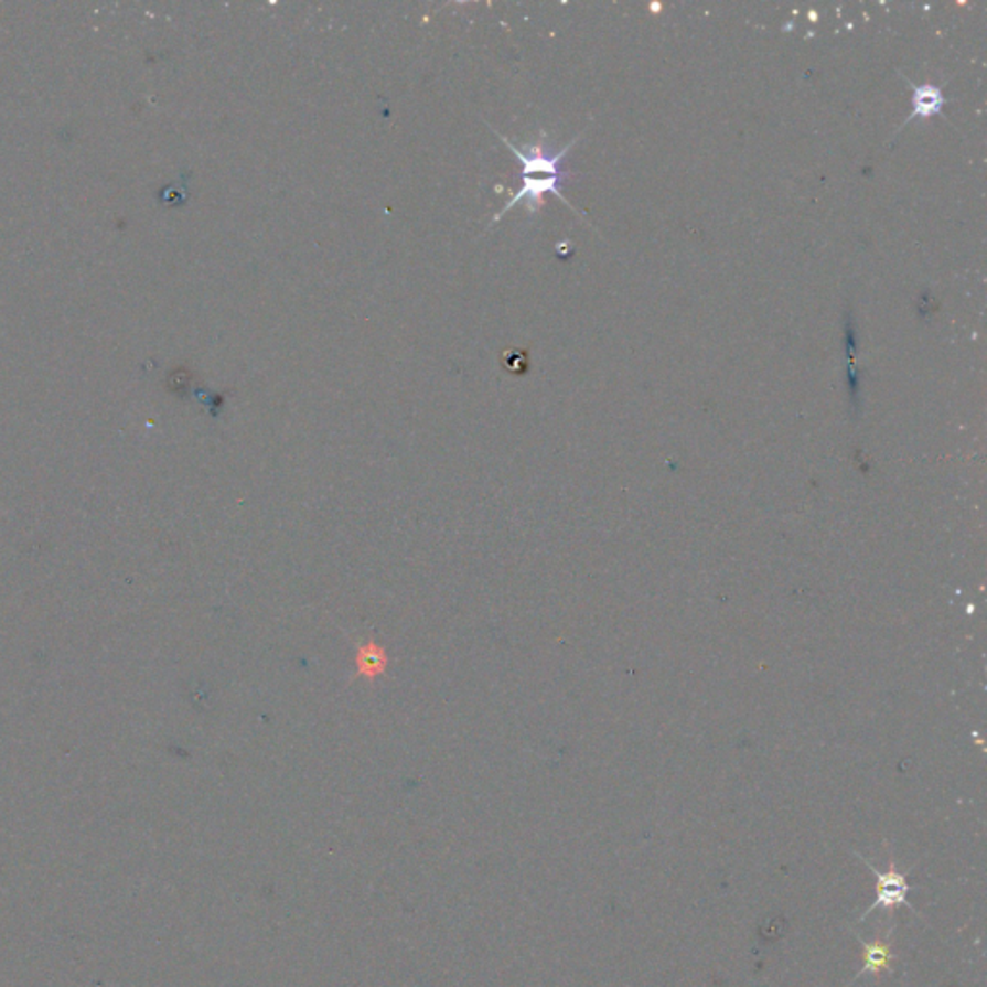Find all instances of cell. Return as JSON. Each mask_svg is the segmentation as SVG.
Returning a JSON list of instances; mask_svg holds the SVG:
<instances>
[{
  "label": "cell",
  "mask_w": 987,
  "mask_h": 987,
  "mask_svg": "<svg viewBox=\"0 0 987 987\" xmlns=\"http://www.w3.org/2000/svg\"><path fill=\"white\" fill-rule=\"evenodd\" d=\"M911 85L912 92V112L906 120H904L903 126L906 124H911V120H916V118H930V116L942 115V107L947 103V99L942 95V87H937V85L926 84V85H914L909 82Z\"/></svg>",
  "instance_id": "obj_3"
},
{
  "label": "cell",
  "mask_w": 987,
  "mask_h": 987,
  "mask_svg": "<svg viewBox=\"0 0 987 987\" xmlns=\"http://www.w3.org/2000/svg\"><path fill=\"white\" fill-rule=\"evenodd\" d=\"M502 138V136H500ZM505 146L512 149L513 154H515V159L521 162V167H523V184H521L519 192L513 193L512 200L505 203V207L497 213L494 218H492V224H496L502 216L509 211V208L515 207V205H519V203H525V200H528V207L535 208L536 205H540L543 203L544 193H554V195H558L559 200L564 201L566 205V197H564V193L559 192V182H561V172H559V162L566 159V154L571 151V147L575 146L573 139L569 146L564 147L559 153L548 154L544 151L543 147L528 146L523 149V147L513 146L512 141L507 138H502Z\"/></svg>",
  "instance_id": "obj_1"
},
{
  "label": "cell",
  "mask_w": 987,
  "mask_h": 987,
  "mask_svg": "<svg viewBox=\"0 0 987 987\" xmlns=\"http://www.w3.org/2000/svg\"><path fill=\"white\" fill-rule=\"evenodd\" d=\"M862 950H865V966L858 974V978L862 974H880L883 970H889L891 951H889L888 942H880V940L872 943L862 942Z\"/></svg>",
  "instance_id": "obj_4"
},
{
  "label": "cell",
  "mask_w": 987,
  "mask_h": 987,
  "mask_svg": "<svg viewBox=\"0 0 987 987\" xmlns=\"http://www.w3.org/2000/svg\"><path fill=\"white\" fill-rule=\"evenodd\" d=\"M858 858H860V860L876 873V901H873L872 906L860 916V920L868 919V916H870L876 909H880V906L881 909L891 911V909H897V906L904 904V906H909L911 911H914V906H912L911 901H909L912 886L909 883L906 873L901 872L893 860H891V866H889L888 872H880V870H878L876 866L870 865L865 857Z\"/></svg>",
  "instance_id": "obj_2"
}]
</instances>
